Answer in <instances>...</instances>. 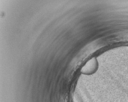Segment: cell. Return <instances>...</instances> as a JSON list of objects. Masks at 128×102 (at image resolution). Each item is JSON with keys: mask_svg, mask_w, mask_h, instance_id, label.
I'll list each match as a JSON object with an SVG mask.
<instances>
[{"mask_svg": "<svg viewBox=\"0 0 128 102\" xmlns=\"http://www.w3.org/2000/svg\"><path fill=\"white\" fill-rule=\"evenodd\" d=\"M97 65L96 59L93 58L89 60L82 67L81 72L85 74H90L96 70Z\"/></svg>", "mask_w": 128, "mask_h": 102, "instance_id": "cell-1", "label": "cell"}]
</instances>
